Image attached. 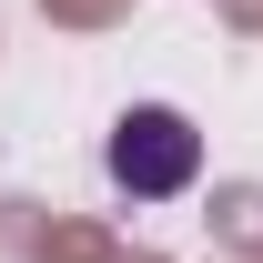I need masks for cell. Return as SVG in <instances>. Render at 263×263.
I'll return each instance as SVG.
<instances>
[{"label":"cell","mask_w":263,"mask_h":263,"mask_svg":"<svg viewBox=\"0 0 263 263\" xmlns=\"http://www.w3.org/2000/svg\"><path fill=\"white\" fill-rule=\"evenodd\" d=\"M101 162H111V182H122L132 202H172V193H193V172H202V132L182 122V111H162V101H142V111L111 122Z\"/></svg>","instance_id":"6da1fadb"}]
</instances>
